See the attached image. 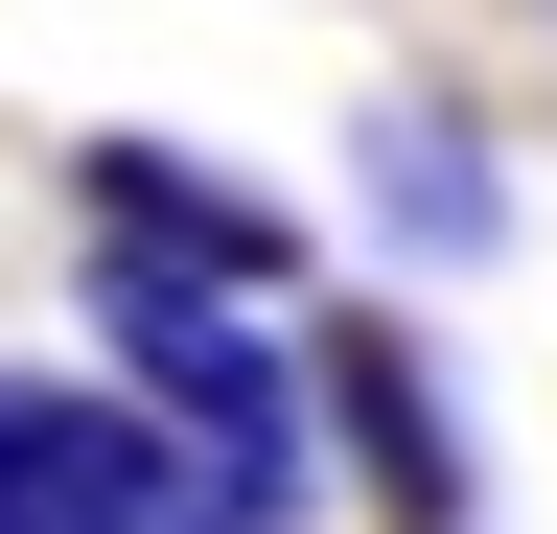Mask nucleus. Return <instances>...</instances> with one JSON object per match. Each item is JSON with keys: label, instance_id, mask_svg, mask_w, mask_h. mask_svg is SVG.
<instances>
[{"label": "nucleus", "instance_id": "3", "mask_svg": "<svg viewBox=\"0 0 557 534\" xmlns=\"http://www.w3.org/2000/svg\"><path fill=\"white\" fill-rule=\"evenodd\" d=\"M94 256H116V280H186V302H256V280H302V233H278L256 186L163 163V140H94Z\"/></svg>", "mask_w": 557, "mask_h": 534}, {"label": "nucleus", "instance_id": "4", "mask_svg": "<svg viewBox=\"0 0 557 534\" xmlns=\"http://www.w3.org/2000/svg\"><path fill=\"white\" fill-rule=\"evenodd\" d=\"M325 419H348V464H372L395 534H465V419H442V372H418V325H372V302L325 325Z\"/></svg>", "mask_w": 557, "mask_h": 534}, {"label": "nucleus", "instance_id": "5", "mask_svg": "<svg viewBox=\"0 0 557 534\" xmlns=\"http://www.w3.org/2000/svg\"><path fill=\"white\" fill-rule=\"evenodd\" d=\"M348 140H372V210H395L418 256H487V140H465L442 94H372Z\"/></svg>", "mask_w": 557, "mask_h": 534}, {"label": "nucleus", "instance_id": "2", "mask_svg": "<svg viewBox=\"0 0 557 534\" xmlns=\"http://www.w3.org/2000/svg\"><path fill=\"white\" fill-rule=\"evenodd\" d=\"M94 302H116V372H139V419H163L209 488L278 534V511H302V395L233 349V302H186V280H116V256H94Z\"/></svg>", "mask_w": 557, "mask_h": 534}, {"label": "nucleus", "instance_id": "1", "mask_svg": "<svg viewBox=\"0 0 557 534\" xmlns=\"http://www.w3.org/2000/svg\"><path fill=\"white\" fill-rule=\"evenodd\" d=\"M0 534H256L209 464L139 419V395H70V372H0Z\"/></svg>", "mask_w": 557, "mask_h": 534}]
</instances>
